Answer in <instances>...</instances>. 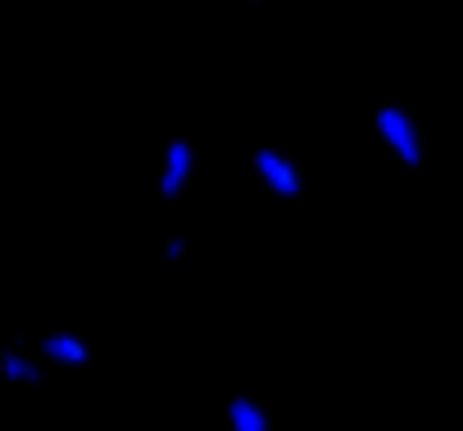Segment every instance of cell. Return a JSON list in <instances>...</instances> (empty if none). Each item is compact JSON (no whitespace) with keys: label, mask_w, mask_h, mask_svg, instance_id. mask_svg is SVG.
Segmentation results:
<instances>
[{"label":"cell","mask_w":463,"mask_h":431,"mask_svg":"<svg viewBox=\"0 0 463 431\" xmlns=\"http://www.w3.org/2000/svg\"><path fill=\"white\" fill-rule=\"evenodd\" d=\"M377 132H382V141L409 164V168H418L422 164V150H418V127H413V118L400 109V105H382L377 109Z\"/></svg>","instance_id":"1"},{"label":"cell","mask_w":463,"mask_h":431,"mask_svg":"<svg viewBox=\"0 0 463 431\" xmlns=\"http://www.w3.org/2000/svg\"><path fill=\"white\" fill-rule=\"evenodd\" d=\"M255 168H260V177L278 191V195H287V200H296L300 191H305V182H300V173L278 155V150H255Z\"/></svg>","instance_id":"2"},{"label":"cell","mask_w":463,"mask_h":431,"mask_svg":"<svg viewBox=\"0 0 463 431\" xmlns=\"http://www.w3.org/2000/svg\"><path fill=\"white\" fill-rule=\"evenodd\" d=\"M186 173H191V141L173 136V145H168V159H164V177H159V191H164V200H173V195L186 186Z\"/></svg>","instance_id":"3"},{"label":"cell","mask_w":463,"mask_h":431,"mask_svg":"<svg viewBox=\"0 0 463 431\" xmlns=\"http://www.w3.org/2000/svg\"><path fill=\"white\" fill-rule=\"evenodd\" d=\"M0 377H5L10 386H37L42 381V363L10 345V350H0Z\"/></svg>","instance_id":"4"},{"label":"cell","mask_w":463,"mask_h":431,"mask_svg":"<svg viewBox=\"0 0 463 431\" xmlns=\"http://www.w3.org/2000/svg\"><path fill=\"white\" fill-rule=\"evenodd\" d=\"M42 354H46V359H55V363H69V368H82V363L91 359L87 341H78V336H69V332L46 336V341H42Z\"/></svg>","instance_id":"5"},{"label":"cell","mask_w":463,"mask_h":431,"mask_svg":"<svg viewBox=\"0 0 463 431\" xmlns=\"http://www.w3.org/2000/svg\"><path fill=\"white\" fill-rule=\"evenodd\" d=\"M227 413H232V431H269V417L250 395H237L227 404Z\"/></svg>","instance_id":"6"},{"label":"cell","mask_w":463,"mask_h":431,"mask_svg":"<svg viewBox=\"0 0 463 431\" xmlns=\"http://www.w3.org/2000/svg\"><path fill=\"white\" fill-rule=\"evenodd\" d=\"M182 250H186V241H182V237H173V241H168V259H177Z\"/></svg>","instance_id":"7"}]
</instances>
